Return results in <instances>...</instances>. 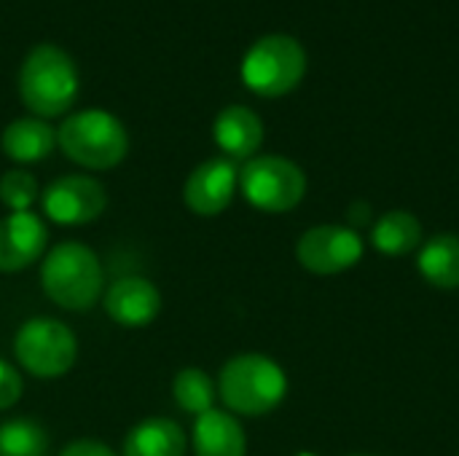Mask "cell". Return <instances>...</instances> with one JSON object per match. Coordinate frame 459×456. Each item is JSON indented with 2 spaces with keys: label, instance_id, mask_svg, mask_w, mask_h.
Segmentation results:
<instances>
[{
  "label": "cell",
  "instance_id": "6da1fadb",
  "mask_svg": "<svg viewBox=\"0 0 459 456\" xmlns=\"http://www.w3.org/2000/svg\"><path fill=\"white\" fill-rule=\"evenodd\" d=\"M16 89L22 105L32 116L46 121L59 118L78 99V89H81L78 67L65 48L40 43L30 48V54L24 56L19 67Z\"/></svg>",
  "mask_w": 459,
  "mask_h": 456
},
{
  "label": "cell",
  "instance_id": "7a4b0ae2",
  "mask_svg": "<svg viewBox=\"0 0 459 456\" xmlns=\"http://www.w3.org/2000/svg\"><path fill=\"white\" fill-rule=\"evenodd\" d=\"M40 288L65 312H89L105 296L100 255L83 242H59L43 255Z\"/></svg>",
  "mask_w": 459,
  "mask_h": 456
},
{
  "label": "cell",
  "instance_id": "3957f363",
  "mask_svg": "<svg viewBox=\"0 0 459 456\" xmlns=\"http://www.w3.org/2000/svg\"><path fill=\"white\" fill-rule=\"evenodd\" d=\"M218 395L234 417H266L288 395V376L266 355H237L218 374Z\"/></svg>",
  "mask_w": 459,
  "mask_h": 456
},
{
  "label": "cell",
  "instance_id": "277c9868",
  "mask_svg": "<svg viewBox=\"0 0 459 456\" xmlns=\"http://www.w3.org/2000/svg\"><path fill=\"white\" fill-rule=\"evenodd\" d=\"M56 148L78 167L105 172L129 153V132L118 116L102 108H86L65 116L56 129Z\"/></svg>",
  "mask_w": 459,
  "mask_h": 456
},
{
  "label": "cell",
  "instance_id": "5b68a950",
  "mask_svg": "<svg viewBox=\"0 0 459 456\" xmlns=\"http://www.w3.org/2000/svg\"><path fill=\"white\" fill-rule=\"evenodd\" d=\"M307 73V51L304 46L285 35V32H272L258 38L247 54L242 56L239 75L242 83L266 99H277L290 94Z\"/></svg>",
  "mask_w": 459,
  "mask_h": 456
},
{
  "label": "cell",
  "instance_id": "8992f818",
  "mask_svg": "<svg viewBox=\"0 0 459 456\" xmlns=\"http://www.w3.org/2000/svg\"><path fill=\"white\" fill-rule=\"evenodd\" d=\"M13 357L35 379H59L78 360V339L56 317H30L13 333Z\"/></svg>",
  "mask_w": 459,
  "mask_h": 456
},
{
  "label": "cell",
  "instance_id": "52a82bcc",
  "mask_svg": "<svg viewBox=\"0 0 459 456\" xmlns=\"http://www.w3.org/2000/svg\"><path fill=\"white\" fill-rule=\"evenodd\" d=\"M239 191L250 207L280 215L301 204L307 194V175L285 156H253L239 169Z\"/></svg>",
  "mask_w": 459,
  "mask_h": 456
},
{
  "label": "cell",
  "instance_id": "ba28073f",
  "mask_svg": "<svg viewBox=\"0 0 459 456\" xmlns=\"http://www.w3.org/2000/svg\"><path fill=\"white\" fill-rule=\"evenodd\" d=\"M43 215L67 228L89 226L108 210V191L91 175H62L40 196Z\"/></svg>",
  "mask_w": 459,
  "mask_h": 456
},
{
  "label": "cell",
  "instance_id": "9c48e42d",
  "mask_svg": "<svg viewBox=\"0 0 459 456\" xmlns=\"http://www.w3.org/2000/svg\"><path fill=\"white\" fill-rule=\"evenodd\" d=\"M366 245L360 234L350 226H315L304 231L296 242L299 263L320 277L342 274L360 263Z\"/></svg>",
  "mask_w": 459,
  "mask_h": 456
},
{
  "label": "cell",
  "instance_id": "30bf717a",
  "mask_svg": "<svg viewBox=\"0 0 459 456\" xmlns=\"http://www.w3.org/2000/svg\"><path fill=\"white\" fill-rule=\"evenodd\" d=\"M239 188L237 161L226 156H215L191 169L183 183V202L199 218H215L231 207L234 194Z\"/></svg>",
  "mask_w": 459,
  "mask_h": 456
},
{
  "label": "cell",
  "instance_id": "8fae6325",
  "mask_svg": "<svg viewBox=\"0 0 459 456\" xmlns=\"http://www.w3.org/2000/svg\"><path fill=\"white\" fill-rule=\"evenodd\" d=\"M48 245V228L40 215L30 212H8L0 218V271L16 274L30 269L43 258Z\"/></svg>",
  "mask_w": 459,
  "mask_h": 456
},
{
  "label": "cell",
  "instance_id": "7c38bea8",
  "mask_svg": "<svg viewBox=\"0 0 459 456\" xmlns=\"http://www.w3.org/2000/svg\"><path fill=\"white\" fill-rule=\"evenodd\" d=\"M102 309L118 328L140 331L159 317L161 293L145 277H121L105 290Z\"/></svg>",
  "mask_w": 459,
  "mask_h": 456
},
{
  "label": "cell",
  "instance_id": "4fadbf2b",
  "mask_svg": "<svg viewBox=\"0 0 459 456\" xmlns=\"http://www.w3.org/2000/svg\"><path fill=\"white\" fill-rule=\"evenodd\" d=\"M212 140L231 161H250L264 145V121L247 105H229L212 121Z\"/></svg>",
  "mask_w": 459,
  "mask_h": 456
},
{
  "label": "cell",
  "instance_id": "5bb4252c",
  "mask_svg": "<svg viewBox=\"0 0 459 456\" xmlns=\"http://www.w3.org/2000/svg\"><path fill=\"white\" fill-rule=\"evenodd\" d=\"M0 148L5 159L13 164H38L48 159L56 148V129L38 116H22L13 118L3 134H0Z\"/></svg>",
  "mask_w": 459,
  "mask_h": 456
},
{
  "label": "cell",
  "instance_id": "9a60e30c",
  "mask_svg": "<svg viewBox=\"0 0 459 456\" xmlns=\"http://www.w3.org/2000/svg\"><path fill=\"white\" fill-rule=\"evenodd\" d=\"M191 443L196 456H245L247 438L239 419L229 411L212 409L194 419Z\"/></svg>",
  "mask_w": 459,
  "mask_h": 456
},
{
  "label": "cell",
  "instance_id": "2e32d148",
  "mask_svg": "<svg viewBox=\"0 0 459 456\" xmlns=\"http://www.w3.org/2000/svg\"><path fill=\"white\" fill-rule=\"evenodd\" d=\"M188 435L169 417H151L134 425L121 446V456H186Z\"/></svg>",
  "mask_w": 459,
  "mask_h": 456
},
{
  "label": "cell",
  "instance_id": "e0dca14e",
  "mask_svg": "<svg viewBox=\"0 0 459 456\" xmlns=\"http://www.w3.org/2000/svg\"><path fill=\"white\" fill-rule=\"evenodd\" d=\"M420 274L441 290L459 288V234H436L422 242L417 258Z\"/></svg>",
  "mask_w": 459,
  "mask_h": 456
},
{
  "label": "cell",
  "instance_id": "ac0fdd59",
  "mask_svg": "<svg viewBox=\"0 0 459 456\" xmlns=\"http://www.w3.org/2000/svg\"><path fill=\"white\" fill-rule=\"evenodd\" d=\"M422 223L406 210H390L371 226V245L382 255H409L422 247Z\"/></svg>",
  "mask_w": 459,
  "mask_h": 456
},
{
  "label": "cell",
  "instance_id": "d6986e66",
  "mask_svg": "<svg viewBox=\"0 0 459 456\" xmlns=\"http://www.w3.org/2000/svg\"><path fill=\"white\" fill-rule=\"evenodd\" d=\"M172 398L178 403L180 411L191 414L194 419L212 411L215 409V398H218V384L212 382V376L196 366L180 368L172 379Z\"/></svg>",
  "mask_w": 459,
  "mask_h": 456
},
{
  "label": "cell",
  "instance_id": "ffe728a7",
  "mask_svg": "<svg viewBox=\"0 0 459 456\" xmlns=\"http://www.w3.org/2000/svg\"><path fill=\"white\" fill-rule=\"evenodd\" d=\"M0 456H48V433L27 417L0 422Z\"/></svg>",
  "mask_w": 459,
  "mask_h": 456
},
{
  "label": "cell",
  "instance_id": "44dd1931",
  "mask_svg": "<svg viewBox=\"0 0 459 456\" xmlns=\"http://www.w3.org/2000/svg\"><path fill=\"white\" fill-rule=\"evenodd\" d=\"M40 199V185L27 169H8L0 175V202L11 212H30Z\"/></svg>",
  "mask_w": 459,
  "mask_h": 456
},
{
  "label": "cell",
  "instance_id": "7402d4cb",
  "mask_svg": "<svg viewBox=\"0 0 459 456\" xmlns=\"http://www.w3.org/2000/svg\"><path fill=\"white\" fill-rule=\"evenodd\" d=\"M24 395V382L16 366L0 357V411L13 409Z\"/></svg>",
  "mask_w": 459,
  "mask_h": 456
},
{
  "label": "cell",
  "instance_id": "603a6c76",
  "mask_svg": "<svg viewBox=\"0 0 459 456\" xmlns=\"http://www.w3.org/2000/svg\"><path fill=\"white\" fill-rule=\"evenodd\" d=\"M59 456H116V452L100 441H91V438H81V441H73L67 443Z\"/></svg>",
  "mask_w": 459,
  "mask_h": 456
},
{
  "label": "cell",
  "instance_id": "cb8c5ba5",
  "mask_svg": "<svg viewBox=\"0 0 459 456\" xmlns=\"http://www.w3.org/2000/svg\"><path fill=\"white\" fill-rule=\"evenodd\" d=\"M368 218H371V207L366 202H358V204L350 207V223L363 226V223H368Z\"/></svg>",
  "mask_w": 459,
  "mask_h": 456
},
{
  "label": "cell",
  "instance_id": "d4e9b609",
  "mask_svg": "<svg viewBox=\"0 0 459 456\" xmlns=\"http://www.w3.org/2000/svg\"><path fill=\"white\" fill-rule=\"evenodd\" d=\"M293 456H317V454H312V452H299V454H293Z\"/></svg>",
  "mask_w": 459,
  "mask_h": 456
},
{
  "label": "cell",
  "instance_id": "484cf974",
  "mask_svg": "<svg viewBox=\"0 0 459 456\" xmlns=\"http://www.w3.org/2000/svg\"><path fill=\"white\" fill-rule=\"evenodd\" d=\"M350 456H377V454H350Z\"/></svg>",
  "mask_w": 459,
  "mask_h": 456
}]
</instances>
